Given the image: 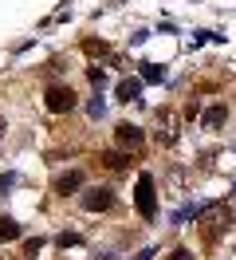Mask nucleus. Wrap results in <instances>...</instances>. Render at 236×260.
<instances>
[{
    "label": "nucleus",
    "mask_w": 236,
    "mask_h": 260,
    "mask_svg": "<svg viewBox=\"0 0 236 260\" xmlns=\"http://www.w3.org/2000/svg\"><path fill=\"white\" fill-rule=\"evenodd\" d=\"M138 142H142V130L130 126V122H122V126H118V146L130 150V146H138Z\"/></svg>",
    "instance_id": "0eeeda50"
},
{
    "label": "nucleus",
    "mask_w": 236,
    "mask_h": 260,
    "mask_svg": "<svg viewBox=\"0 0 236 260\" xmlns=\"http://www.w3.org/2000/svg\"><path fill=\"white\" fill-rule=\"evenodd\" d=\"M83 48H87V55H107V44H98V40H87Z\"/></svg>",
    "instance_id": "ddd939ff"
},
{
    "label": "nucleus",
    "mask_w": 236,
    "mask_h": 260,
    "mask_svg": "<svg viewBox=\"0 0 236 260\" xmlns=\"http://www.w3.org/2000/svg\"><path fill=\"white\" fill-rule=\"evenodd\" d=\"M79 185H83V174H79V170H71V174H59V178H55V193H75Z\"/></svg>",
    "instance_id": "39448f33"
},
{
    "label": "nucleus",
    "mask_w": 236,
    "mask_h": 260,
    "mask_svg": "<svg viewBox=\"0 0 236 260\" xmlns=\"http://www.w3.org/2000/svg\"><path fill=\"white\" fill-rule=\"evenodd\" d=\"M110 205H114V193H110V189H87V193H83V209L87 213L110 209Z\"/></svg>",
    "instance_id": "20e7f679"
},
{
    "label": "nucleus",
    "mask_w": 236,
    "mask_h": 260,
    "mask_svg": "<svg viewBox=\"0 0 236 260\" xmlns=\"http://www.w3.org/2000/svg\"><path fill=\"white\" fill-rule=\"evenodd\" d=\"M224 114H228V107H213V111H205V126H220Z\"/></svg>",
    "instance_id": "9d476101"
},
{
    "label": "nucleus",
    "mask_w": 236,
    "mask_h": 260,
    "mask_svg": "<svg viewBox=\"0 0 236 260\" xmlns=\"http://www.w3.org/2000/svg\"><path fill=\"white\" fill-rule=\"evenodd\" d=\"M134 201H138V213L146 217V221L157 213V201H154V178H150V174H142V178H138V185H134Z\"/></svg>",
    "instance_id": "f03ea898"
},
{
    "label": "nucleus",
    "mask_w": 236,
    "mask_h": 260,
    "mask_svg": "<svg viewBox=\"0 0 236 260\" xmlns=\"http://www.w3.org/2000/svg\"><path fill=\"white\" fill-rule=\"evenodd\" d=\"M12 185H16V174H0V193H8Z\"/></svg>",
    "instance_id": "4468645a"
},
{
    "label": "nucleus",
    "mask_w": 236,
    "mask_h": 260,
    "mask_svg": "<svg viewBox=\"0 0 236 260\" xmlns=\"http://www.w3.org/2000/svg\"><path fill=\"white\" fill-rule=\"evenodd\" d=\"M197 217L205 221V241H217L220 229L228 225V217H232V213H228V205H224V201H213V205L197 209Z\"/></svg>",
    "instance_id": "f257e3e1"
},
{
    "label": "nucleus",
    "mask_w": 236,
    "mask_h": 260,
    "mask_svg": "<svg viewBox=\"0 0 236 260\" xmlns=\"http://www.w3.org/2000/svg\"><path fill=\"white\" fill-rule=\"evenodd\" d=\"M170 260H193V252H189V248H173Z\"/></svg>",
    "instance_id": "2eb2a0df"
},
{
    "label": "nucleus",
    "mask_w": 236,
    "mask_h": 260,
    "mask_svg": "<svg viewBox=\"0 0 236 260\" xmlns=\"http://www.w3.org/2000/svg\"><path fill=\"white\" fill-rule=\"evenodd\" d=\"M103 162H107L110 170H122V166L130 162V158H126V154H118V150H107V154H103Z\"/></svg>",
    "instance_id": "9b49d317"
},
{
    "label": "nucleus",
    "mask_w": 236,
    "mask_h": 260,
    "mask_svg": "<svg viewBox=\"0 0 236 260\" xmlns=\"http://www.w3.org/2000/svg\"><path fill=\"white\" fill-rule=\"evenodd\" d=\"M0 138H4V118H0Z\"/></svg>",
    "instance_id": "dca6fc26"
},
{
    "label": "nucleus",
    "mask_w": 236,
    "mask_h": 260,
    "mask_svg": "<svg viewBox=\"0 0 236 260\" xmlns=\"http://www.w3.org/2000/svg\"><path fill=\"white\" fill-rule=\"evenodd\" d=\"M114 95L122 99V103H134V99L142 95V79H122L118 87H114Z\"/></svg>",
    "instance_id": "423d86ee"
},
{
    "label": "nucleus",
    "mask_w": 236,
    "mask_h": 260,
    "mask_svg": "<svg viewBox=\"0 0 236 260\" xmlns=\"http://www.w3.org/2000/svg\"><path fill=\"white\" fill-rule=\"evenodd\" d=\"M0 241H20V225L12 217H0Z\"/></svg>",
    "instance_id": "6e6552de"
},
{
    "label": "nucleus",
    "mask_w": 236,
    "mask_h": 260,
    "mask_svg": "<svg viewBox=\"0 0 236 260\" xmlns=\"http://www.w3.org/2000/svg\"><path fill=\"white\" fill-rule=\"evenodd\" d=\"M75 91H71V87H59V83H55V87H47V111L51 114H67V111H75Z\"/></svg>",
    "instance_id": "7ed1b4c3"
},
{
    "label": "nucleus",
    "mask_w": 236,
    "mask_h": 260,
    "mask_svg": "<svg viewBox=\"0 0 236 260\" xmlns=\"http://www.w3.org/2000/svg\"><path fill=\"white\" fill-rule=\"evenodd\" d=\"M173 126H177V118L170 114V118L161 122V142H173V138H177V130H173Z\"/></svg>",
    "instance_id": "f8f14e48"
},
{
    "label": "nucleus",
    "mask_w": 236,
    "mask_h": 260,
    "mask_svg": "<svg viewBox=\"0 0 236 260\" xmlns=\"http://www.w3.org/2000/svg\"><path fill=\"white\" fill-rule=\"evenodd\" d=\"M142 79H146V83H161V79H165V71L154 67V63H142Z\"/></svg>",
    "instance_id": "1a4fd4ad"
}]
</instances>
